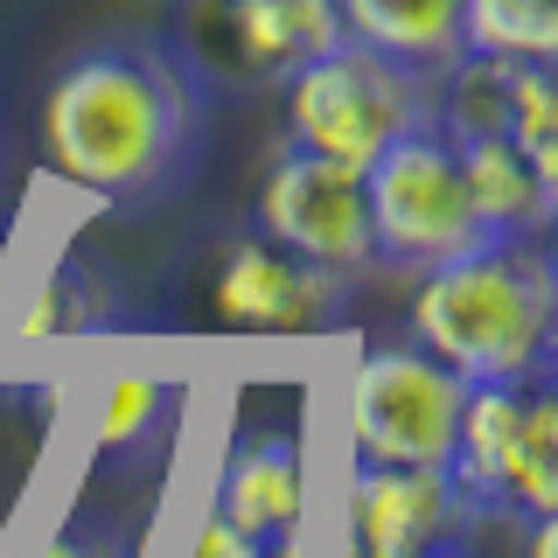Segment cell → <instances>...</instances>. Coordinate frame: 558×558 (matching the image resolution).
Returning <instances> with one entry per match:
<instances>
[{
	"instance_id": "1",
	"label": "cell",
	"mask_w": 558,
	"mask_h": 558,
	"mask_svg": "<svg viewBox=\"0 0 558 558\" xmlns=\"http://www.w3.org/2000/svg\"><path fill=\"white\" fill-rule=\"evenodd\" d=\"M209 92L174 35H105L43 84V161L105 203L161 196L203 147Z\"/></svg>"
},
{
	"instance_id": "2",
	"label": "cell",
	"mask_w": 558,
	"mask_h": 558,
	"mask_svg": "<svg viewBox=\"0 0 558 558\" xmlns=\"http://www.w3.org/2000/svg\"><path fill=\"white\" fill-rule=\"evenodd\" d=\"M558 322V272L545 238H482L426 266L412 287V342L461 384L545 377Z\"/></svg>"
},
{
	"instance_id": "3",
	"label": "cell",
	"mask_w": 558,
	"mask_h": 558,
	"mask_svg": "<svg viewBox=\"0 0 558 558\" xmlns=\"http://www.w3.org/2000/svg\"><path fill=\"white\" fill-rule=\"evenodd\" d=\"M279 84H287V147H307L356 174L391 140L433 119V77L349 43V35L328 43L322 57H307L301 70H287Z\"/></svg>"
},
{
	"instance_id": "4",
	"label": "cell",
	"mask_w": 558,
	"mask_h": 558,
	"mask_svg": "<svg viewBox=\"0 0 558 558\" xmlns=\"http://www.w3.org/2000/svg\"><path fill=\"white\" fill-rule=\"evenodd\" d=\"M363 209H371V244L377 266H440V258L482 244V223L468 209L461 189V161H453V140L433 126H412L405 140L377 154L363 168Z\"/></svg>"
},
{
	"instance_id": "5",
	"label": "cell",
	"mask_w": 558,
	"mask_h": 558,
	"mask_svg": "<svg viewBox=\"0 0 558 558\" xmlns=\"http://www.w3.org/2000/svg\"><path fill=\"white\" fill-rule=\"evenodd\" d=\"M468 384L418 342H377L363 349L356 384H349V440L356 461L377 468H447L453 418H461Z\"/></svg>"
},
{
	"instance_id": "6",
	"label": "cell",
	"mask_w": 558,
	"mask_h": 558,
	"mask_svg": "<svg viewBox=\"0 0 558 558\" xmlns=\"http://www.w3.org/2000/svg\"><path fill=\"white\" fill-rule=\"evenodd\" d=\"M252 223L272 244H287L307 266H328L342 279H363L377 266L371 244V209H363V174L342 161H322L307 147H287L258 182Z\"/></svg>"
},
{
	"instance_id": "7",
	"label": "cell",
	"mask_w": 558,
	"mask_h": 558,
	"mask_svg": "<svg viewBox=\"0 0 558 558\" xmlns=\"http://www.w3.org/2000/svg\"><path fill=\"white\" fill-rule=\"evenodd\" d=\"M342 43L336 0H189V57L223 63L231 77L279 84L287 70Z\"/></svg>"
},
{
	"instance_id": "8",
	"label": "cell",
	"mask_w": 558,
	"mask_h": 558,
	"mask_svg": "<svg viewBox=\"0 0 558 558\" xmlns=\"http://www.w3.org/2000/svg\"><path fill=\"white\" fill-rule=\"evenodd\" d=\"M349 279L328 266H307L266 231L238 238L217 266V314L238 336H314L342 314Z\"/></svg>"
},
{
	"instance_id": "9",
	"label": "cell",
	"mask_w": 558,
	"mask_h": 558,
	"mask_svg": "<svg viewBox=\"0 0 558 558\" xmlns=\"http://www.w3.org/2000/svg\"><path fill=\"white\" fill-rule=\"evenodd\" d=\"M475 523V502L447 468H377L349 475V558H418Z\"/></svg>"
},
{
	"instance_id": "10",
	"label": "cell",
	"mask_w": 558,
	"mask_h": 558,
	"mask_svg": "<svg viewBox=\"0 0 558 558\" xmlns=\"http://www.w3.org/2000/svg\"><path fill=\"white\" fill-rule=\"evenodd\" d=\"M301 502H307V468H301V433L293 426L252 433L217 475V517L238 523L258 545L279 531H301Z\"/></svg>"
},
{
	"instance_id": "11",
	"label": "cell",
	"mask_w": 558,
	"mask_h": 558,
	"mask_svg": "<svg viewBox=\"0 0 558 558\" xmlns=\"http://www.w3.org/2000/svg\"><path fill=\"white\" fill-rule=\"evenodd\" d=\"M523 405H531V377L468 384V391H461V418H453V453H447V475L461 482V496L475 502V517H482V510H502V502H510Z\"/></svg>"
},
{
	"instance_id": "12",
	"label": "cell",
	"mask_w": 558,
	"mask_h": 558,
	"mask_svg": "<svg viewBox=\"0 0 558 558\" xmlns=\"http://www.w3.org/2000/svg\"><path fill=\"white\" fill-rule=\"evenodd\" d=\"M453 161L482 238H545V223L558 217V182H545L502 133L453 140Z\"/></svg>"
},
{
	"instance_id": "13",
	"label": "cell",
	"mask_w": 558,
	"mask_h": 558,
	"mask_svg": "<svg viewBox=\"0 0 558 558\" xmlns=\"http://www.w3.org/2000/svg\"><path fill=\"white\" fill-rule=\"evenodd\" d=\"M336 22L349 43L377 49L418 77H440L461 57V0H336Z\"/></svg>"
},
{
	"instance_id": "14",
	"label": "cell",
	"mask_w": 558,
	"mask_h": 558,
	"mask_svg": "<svg viewBox=\"0 0 558 558\" xmlns=\"http://www.w3.org/2000/svg\"><path fill=\"white\" fill-rule=\"evenodd\" d=\"M174 405H182V391L168 377H140V371L105 377V391L92 405V447L105 461H133L174 426Z\"/></svg>"
},
{
	"instance_id": "15",
	"label": "cell",
	"mask_w": 558,
	"mask_h": 558,
	"mask_svg": "<svg viewBox=\"0 0 558 558\" xmlns=\"http://www.w3.org/2000/svg\"><path fill=\"white\" fill-rule=\"evenodd\" d=\"M523 523L531 517H558V391L551 371L531 377V405H523V433H517V475H510V502Z\"/></svg>"
},
{
	"instance_id": "16",
	"label": "cell",
	"mask_w": 558,
	"mask_h": 558,
	"mask_svg": "<svg viewBox=\"0 0 558 558\" xmlns=\"http://www.w3.org/2000/svg\"><path fill=\"white\" fill-rule=\"evenodd\" d=\"M461 49L475 57H558V0H461Z\"/></svg>"
},
{
	"instance_id": "17",
	"label": "cell",
	"mask_w": 558,
	"mask_h": 558,
	"mask_svg": "<svg viewBox=\"0 0 558 558\" xmlns=\"http://www.w3.org/2000/svg\"><path fill=\"white\" fill-rule=\"evenodd\" d=\"M502 140L545 182H558V77H551V63H537V57L510 63V119H502Z\"/></svg>"
},
{
	"instance_id": "18",
	"label": "cell",
	"mask_w": 558,
	"mask_h": 558,
	"mask_svg": "<svg viewBox=\"0 0 558 558\" xmlns=\"http://www.w3.org/2000/svg\"><path fill=\"white\" fill-rule=\"evenodd\" d=\"M105 314V279L84 258H63L35 279L28 307H22V342H57V336H84Z\"/></svg>"
},
{
	"instance_id": "19",
	"label": "cell",
	"mask_w": 558,
	"mask_h": 558,
	"mask_svg": "<svg viewBox=\"0 0 558 558\" xmlns=\"http://www.w3.org/2000/svg\"><path fill=\"white\" fill-rule=\"evenodd\" d=\"M28 558H133L126 531H112V523H63L57 537H43Z\"/></svg>"
},
{
	"instance_id": "20",
	"label": "cell",
	"mask_w": 558,
	"mask_h": 558,
	"mask_svg": "<svg viewBox=\"0 0 558 558\" xmlns=\"http://www.w3.org/2000/svg\"><path fill=\"white\" fill-rule=\"evenodd\" d=\"M189 558H266V545H258V537H244L238 523H223L217 510H209V523L196 531V551Z\"/></svg>"
},
{
	"instance_id": "21",
	"label": "cell",
	"mask_w": 558,
	"mask_h": 558,
	"mask_svg": "<svg viewBox=\"0 0 558 558\" xmlns=\"http://www.w3.org/2000/svg\"><path fill=\"white\" fill-rule=\"evenodd\" d=\"M523 558H558V517H531V545Z\"/></svg>"
},
{
	"instance_id": "22",
	"label": "cell",
	"mask_w": 558,
	"mask_h": 558,
	"mask_svg": "<svg viewBox=\"0 0 558 558\" xmlns=\"http://www.w3.org/2000/svg\"><path fill=\"white\" fill-rule=\"evenodd\" d=\"M266 558H301V531H279V537H266Z\"/></svg>"
},
{
	"instance_id": "23",
	"label": "cell",
	"mask_w": 558,
	"mask_h": 558,
	"mask_svg": "<svg viewBox=\"0 0 558 558\" xmlns=\"http://www.w3.org/2000/svg\"><path fill=\"white\" fill-rule=\"evenodd\" d=\"M418 558H468V551H461V537H447V545H433V551H418Z\"/></svg>"
}]
</instances>
